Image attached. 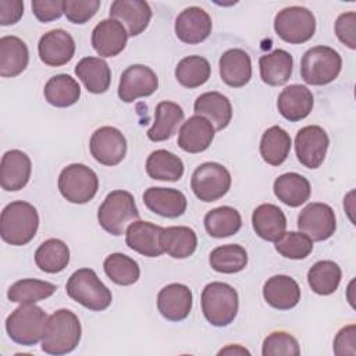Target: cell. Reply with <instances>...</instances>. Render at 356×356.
<instances>
[{"instance_id":"1","label":"cell","mask_w":356,"mask_h":356,"mask_svg":"<svg viewBox=\"0 0 356 356\" xmlns=\"http://www.w3.org/2000/svg\"><path fill=\"white\" fill-rule=\"evenodd\" d=\"M81 323L68 309L56 310L46 323L42 337V350L49 355H65L72 352L81 341Z\"/></svg>"},{"instance_id":"2","label":"cell","mask_w":356,"mask_h":356,"mask_svg":"<svg viewBox=\"0 0 356 356\" xmlns=\"http://www.w3.org/2000/svg\"><path fill=\"white\" fill-rule=\"evenodd\" d=\"M39 228L38 210L28 202L15 200L8 203L0 216L1 239L14 246L29 243Z\"/></svg>"},{"instance_id":"3","label":"cell","mask_w":356,"mask_h":356,"mask_svg":"<svg viewBox=\"0 0 356 356\" xmlns=\"http://www.w3.org/2000/svg\"><path fill=\"white\" fill-rule=\"evenodd\" d=\"M65 289L72 300L93 312L106 310L113 300L111 291L100 281L92 268L74 271L67 281Z\"/></svg>"},{"instance_id":"4","label":"cell","mask_w":356,"mask_h":356,"mask_svg":"<svg viewBox=\"0 0 356 356\" xmlns=\"http://www.w3.org/2000/svg\"><path fill=\"white\" fill-rule=\"evenodd\" d=\"M239 299L234 286L225 282H210L202 292V312L214 327L229 325L238 314Z\"/></svg>"},{"instance_id":"5","label":"cell","mask_w":356,"mask_h":356,"mask_svg":"<svg viewBox=\"0 0 356 356\" xmlns=\"http://www.w3.org/2000/svg\"><path fill=\"white\" fill-rule=\"evenodd\" d=\"M138 218L139 211L134 196L122 189L110 192L97 211V220L102 228L115 236L125 234L127 225Z\"/></svg>"},{"instance_id":"6","label":"cell","mask_w":356,"mask_h":356,"mask_svg":"<svg viewBox=\"0 0 356 356\" xmlns=\"http://www.w3.org/2000/svg\"><path fill=\"white\" fill-rule=\"evenodd\" d=\"M47 318L42 307L35 303H24L7 317L6 330L15 343L32 346L42 341Z\"/></svg>"},{"instance_id":"7","label":"cell","mask_w":356,"mask_h":356,"mask_svg":"<svg viewBox=\"0 0 356 356\" xmlns=\"http://www.w3.org/2000/svg\"><path fill=\"white\" fill-rule=\"evenodd\" d=\"M342 68V58L330 46H314L309 49L300 61L302 79L314 86H321L337 79Z\"/></svg>"},{"instance_id":"8","label":"cell","mask_w":356,"mask_h":356,"mask_svg":"<svg viewBox=\"0 0 356 356\" xmlns=\"http://www.w3.org/2000/svg\"><path fill=\"white\" fill-rule=\"evenodd\" d=\"M99 189L96 172L85 164L74 163L63 168L58 175V191L64 199L75 204L92 200Z\"/></svg>"},{"instance_id":"9","label":"cell","mask_w":356,"mask_h":356,"mask_svg":"<svg viewBox=\"0 0 356 356\" xmlns=\"http://www.w3.org/2000/svg\"><path fill=\"white\" fill-rule=\"evenodd\" d=\"M274 31L285 42L300 44L313 38L316 18L310 10L300 6L282 8L274 18Z\"/></svg>"},{"instance_id":"10","label":"cell","mask_w":356,"mask_h":356,"mask_svg":"<svg viewBox=\"0 0 356 356\" xmlns=\"http://www.w3.org/2000/svg\"><path fill=\"white\" fill-rule=\"evenodd\" d=\"M191 188L199 200L216 202L229 191L231 174L222 164L203 163L193 171Z\"/></svg>"},{"instance_id":"11","label":"cell","mask_w":356,"mask_h":356,"mask_svg":"<svg viewBox=\"0 0 356 356\" xmlns=\"http://www.w3.org/2000/svg\"><path fill=\"white\" fill-rule=\"evenodd\" d=\"M89 149L97 163L113 167L120 164L125 157L127 139L114 127H100L92 134Z\"/></svg>"},{"instance_id":"12","label":"cell","mask_w":356,"mask_h":356,"mask_svg":"<svg viewBox=\"0 0 356 356\" xmlns=\"http://www.w3.org/2000/svg\"><path fill=\"white\" fill-rule=\"evenodd\" d=\"M330 139L318 125H307L298 131L295 138L296 157L307 168H318L327 154Z\"/></svg>"},{"instance_id":"13","label":"cell","mask_w":356,"mask_h":356,"mask_svg":"<svg viewBox=\"0 0 356 356\" xmlns=\"http://www.w3.org/2000/svg\"><path fill=\"white\" fill-rule=\"evenodd\" d=\"M298 228L312 241H325L331 238L337 229L335 213L325 203H309L299 213Z\"/></svg>"},{"instance_id":"14","label":"cell","mask_w":356,"mask_h":356,"mask_svg":"<svg viewBox=\"0 0 356 356\" xmlns=\"http://www.w3.org/2000/svg\"><path fill=\"white\" fill-rule=\"evenodd\" d=\"M159 88L156 72L143 64L129 65L120 78L118 97L125 103H132L139 97L153 95Z\"/></svg>"},{"instance_id":"15","label":"cell","mask_w":356,"mask_h":356,"mask_svg":"<svg viewBox=\"0 0 356 356\" xmlns=\"http://www.w3.org/2000/svg\"><path fill=\"white\" fill-rule=\"evenodd\" d=\"M211 18L200 7L192 6L182 10L175 19L177 38L188 44H197L211 33Z\"/></svg>"},{"instance_id":"16","label":"cell","mask_w":356,"mask_h":356,"mask_svg":"<svg viewBox=\"0 0 356 356\" xmlns=\"http://www.w3.org/2000/svg\"><path fill=\"white\" fill-rule=\"evenodd\" d=\"M38 51L40 60L50 67H61L71 61L75 54V42L64 29H53L44 33L39 43Z\"/></svg>"},{"instance_id":"17","label":"cell","mask_w":356,"mask_h":356,"mask_svg":"<svg viewBox=\"0 0 356 356\" xmlns=\"http://www.w3.org/2000/svg\"><path fill=\"white\" fill-rule=\"evenodd\" d=\"M128 40V32L124 25L114 19L100 21L92 31V46L100 57H114L120 54Z\"/></svg>"},{"instance_id":"18","label":"cell","mask_w":356,"mask_h":356,"mask_svg":"<svg viewBox=\"0 0 356 356\" xmlns=\"http://www.w3.org/2000/svg\"><path fill=\"white\" fill-rule=\"evenodd\" d=\"M31 172V159L22 150L13 149L3 154L0 163V185L4 191L15 192L22 189L28 184Z\"/></svg>"},{"instance_id":"19","label":"cell","mask_w":356,"mask_h":356,"mask_svg":"<svg viewBox=\"0 0 356 356\" xmlns=\"http://www.w3.org/2000/svg\"><path fill=\"white\" fill-rule=\"evenodd\" d=\"M157 309L168 321H182L192 310V291L184 284H168L157 295Z\"/></svg>"},{"instance_id":"20","label":"cell","mask_w":356,"mask_h":356,"mask_svg":"<svg viewBox=\"0 0 356 356\" xmlns=\"http://www.w3.org/2000/svg\"><path fill=\"white\" fill-rule=\"evenodd\" d=\"M161 229V227L153 222L136 220L128 225L125 231V242L129 249L142 256L159 257L164 253L160 246Z\"/></svg>"},{"instance_id":"21","label":"cell","mask_w":356,"mask_h":356,"mask_svg":"<svg viewBox=\"0 0 356 356\" xmlns=\"http://www.w3.org/2000/svg\"><path fill=\"white\" fill-rule=\"evenodd\" d=\"M110 18L124 22L129 36H138L147 28L152 10L149 3L142 0H115L110 6Z\"/></svg>"},{"instance_id":"22","label":"cell","mask_w":356,"mask_h":356,"mask_svg":"<svg viewBox=\"0 0 356 356\" xmlns=\"http://www.w3.org/2000/svg\"><path fill=\"white\" fill-rule=\"evenodd\" d=\"M214 132L216 129L207 118L195 114L182 124L178 132V146L188 153L204 152L211 145Z\"/></svg>"},{"instance_id":"23","label":"cell","mask_w":356,"mask_h":356,"mask_svg":"<svg viewBox=\"0 0 356 356\" xmlns=\"http://www.w3.org/2000/svg\"><path fill=\"white\" fill-rule=\"evenodd\" d=\"M145 206L163 217L177 218L182 216L186 210V197L185 195L174 188H160L152 186L143 193Z\"/></svg>"},{"instance_id":"24","label":"cell","mask_w":356,"mask_h":356,"mask_svg":"<svg viewBox=\"0 0 356 356\" xmlns=\"http://www.w3.org/2000/svg\"><path fill=\"white\" fill-rule=\"evenodd\" d=\"M314 104V97L310 89L305 85H289L278 95L277 107L280 114L291 121L296 122L306 118Z\"/></svg>"},{"instance_id":"25","label":"cell","mask_w":356,"mask_h":356,"mask_svg":"<svg viewBox=\"0 0 356 356\" xmlns=\"http://www.w3.org/2000/svg\"><path fill=\"white\" fill-rule=\"evenodd\" d=\"M263 298L274 309L289 310L299 303L300 288L292 277L278 274L266 281Z\"/></svg>"},{"instance_id":"26","label":"cell","mask_w":356,"mask_h":356,"mask_svg":"<svg viewBox=\"0 0 356 356\" xmlns=\"http://www.w3.org/2000/svg\"><path fill=\"white\" fill-rule=\"evenodd\" d=\"M220 76L231 88H242L252 78V61L242 49H229L220 57Z\"/></svg>"},{"instance_id":"27","label":"cell","mask_w":356,"mask_h":356,"mask_svg":"<svg viewBox=\"0 0 356 356\" xmlns=\"http://www.w3.org/2000/svg\"><path fill=\"white\" fill-rule=\"evenodd\" d=\"M193 110L197 115L207 118L214 129H224L232 118V106L227 96L220 92H204L195 100Z\"/></svg>"},{"instance_id":"28","label":"cell","mask_w":356,"mask_h":356,"mask_svg":"<svg viewBox=\"0 0 356 356\" xmlns=\"http://www.w3.org/2000/svg\"><path fill=\"white\" fill-rule=\"evenodd\" d=\"M252 224L254 232L264 241H278L286 229V217L284 211L271 203L257 206L252 214Z\"/></svg>"},{"instance_id":"29","label":"cell","mask_w":356,"mask_h":356,"mask_svg":"<svg viewBox=\"0 0 356 356\" xmlns=\"http://www.w3.org/2000/svg\"><path fill=\"white\" fill-rule=\"evenodd\" d=\"M29 63V51L25 42L17 36L0 39V75L14 78L19 75Z\"/></svg>"},{"instance_id":"30","label":"cell","mask_w":356,"mask_h":356,"mask_svg":"<svg viewBox=\"0 0 356 356\" xmlns=\"http://www.w3.org/2000/svg\"><path fill=\"white\" fill-rule=\"evenodd\" d=\"M260 78L264 83L270 86H280L288 82L292 75L293 58L292 56L282 50L275 49L271 53L263 54L259 60Z\"/></svg>"},{"instance_id":"31","label":"cell","mask_w":356,"mask_h":356,"mask_svg":"<svg viewBox=\"0 0 356 356\" xmlns=\"http://www.w3.org/2000/svg\"><path fill=\"white\" fill-rule=\"evenodd\" d=\"M75 74L90 93L100 95L110 88L111 71L100 57H83L75 65Z\"/></svg>"},{"instance_id":"32","label":"cell","mask_w":356,"mask_h":356,"mask_svg":"<svg viewBox=\"0 0 356 356\" xmlns=\"http://www.w3.org/2000/svg\"><path fill=\"white\" fill-rule=\"evenodd\" d=\"M160 246L174 259H186L196 250L197 236L189 227H167L160 232Z\"/></svg>"},{"instance_id":"33","label":"cell","mask_w":356,"mask_h":356,"mask_svg":"<svg viewBox=\"0 0 356 356\" xmlns=\"http://www.w3.org/2000/svg\"><path fill=\"white\" fill-rule=\"evenodd\" d=\"M184 121V110L174 102H160L156 106L154 122L147 131V138L153 142L170 139Z\"/></svg>"},{"instance_id":"34","label":"cell","mask_w":356,"mask_h":356,"mask_svg":"<svg viewBox=\"0 0 356 356\" xmlns=\"http://www.w3.org/2000/svg\"><path fill=\"white\" fill-rule=\"evenodd\" d=\"M274 193L284 204L299 207L310 197V184L307 178L298 172H285L274 181Z\"/></svg>"},{"instance_id":"35","label":"cell","mask_w":356,"mask_h":356,"mask_svg":"<svg viewBox=\"0 0 356 356\" xmlns=\"http://www.w3.org/2000/svg\"><path fill=\"white\" fill-rule=\"evenodd\" d=\"M43 95L49 104L64 108L75 104L79 100L81 88L71 75L58 74L46 82Z\"/></svg>"},{"instance_id":"36","label":"cell","mask_w":356,"mask_h":356,"mask_svg":"<svg viewBox=\"0 0 356 356\" xmlns=\"http://www.w3.org/2000/svg\"><path fill=\"white\" fill-rule=\"evenodd\" d=\"M289 134L278 125H273L264 131L260 140V154L270 165H281L291 150Z\"/></svg>"},{"instance_id":"37","label":"cell","mask_w":356,"mask_h":356,"mask_svg":"<svg viewBox=\"0 0 356 356\" xmlns=\"http://www.w3.org/2000/svg\"><path fill=\"white\" fill-rule=\"evenodd\" d=\"M146 172L152 179L159 181H178L184 175L182 160L164 149H159L150 153L146 160Z\"/></svg>"},{"instance_id":"38","label":"cell","mask_w":356,"mask_h":356,"mask_svg":"<svg viewBox=\"0 0 356 356\" xmlns=\"http://www.w3.org/2000/svg\"><path fill=\"white\" fill-rule=\"evenodd\" d=\"M35 263L44 273H60L70 263V249L61 239L50 238L36 249Z\"/></svg>"},{"instance_id":"39","label":"cell","mask_w":356,"mask_h":356,"mask_svg":"<svg viewBox=\"0 0 356 356\" xmlns=\"http://www.w3.org/2000/svg\"><path fill=\"white\" fill-rule=\"evenodd\" d=\"M242 227V218L236 209L220 206L204 216V228L213 238H227L236 234Z\"/></svg>"},{"instance_id":"40","label":"cell","mask_w":356,"mask_h":356,"mask_svg":"<svg viewBox=\"0 0 356 356\" xmlns=\"http://www.w3.org/2000/svg\"><path fill=\"white\" fill-rule=\"evenodd\" d=\"M341 267L332 260H320L314 263L307 273V282L317 295L334 293L341 282Z\"/></svg>"},{"instance_id":"41","label":"cell","mask_w":356,"mask_h":356,"mask_svg":"<svg viewBox=\"0 0 356 356\" xmlns=\"http://www.w3.org/2000/svg\"><path fill=\"white\" fill-rule=\"evenodd\" d=\"M57 286L49 281L24 278L14 282L8 291L7 296L14 303H36L51 296L56 292Z\"/></svg>"},{"instance_id":"42","label":"cell","mask_w":356,"mask_h":356,"mask_svg":"<svg viewBox=\"0 0 356 356\" xmlns=\"http://www.w3.org/2000/svg\"><path fill=\"white\" fill-rule=\"evenodd\" d=\"M209 263L213 270L222 274H235L242 271L248 264V253L245 248L236 243L217 246L211 250Z\"/></svg>"},{"instance_id":"43","label":"cell","mask_w":356,"mask_h":356,"mask_svg":"<svg viewBox=\"0 0 356 356\" xmlns=\"http://www.w3.org/2000/svg\"><path fill=\"white\" fill-rule=\"evenodd\" d=\"M211 74V67L204 57L188 56L175 67V78L185 88H199L204 85Z\"/></svg>"},{"instance_id":"44","label":"cell","mask_w":356,"mask_h":356,"mask_svg":"<svg viewBox=\"0 0 356 356\" xmlns=\"http://www.w3.org/2000/svg\"><path fill=\"white\" fill-rule=\"evenodd\" d=\"M106 275L117 285H132L139 280V264L124 253H111L103 263Z\"/></svg>"},{"instance_id":"45","label":"cell","mask_w":356,"mask_h":356,"mask_svg":"<svg viewBox=\"0 0 356 356\" xmlns=\"http://www.w3.org/2000/svg\"><path fill=\"white\" fill-rule=\"evenodd\" d=\"M275 250L286 259H306L313 250V241L303 232L289 231L275 241Z\"/></svg>"},{"instance_id":"46","label":"cell","mask_w":356,"mask_h":356,"mask_svg":"<svg viewBox=\"0 0 356 356\" xmlns=\"http://www.w3.org/2000/svg\"><path fill=\"white\" fill-rule=\"evenodd\" d=\"M261 353L263 356H298L300 355V348L295 337L284 331H275L263 341Z\"/></svg>"},{"instance_id":"47","label":"cell","mask_w":356,"mask_h":356,"mask_svg":"<svg viewBox=\"0 0 356 356\" xmlns=\"http://www.w3.org/2000/svg\"><path fill=\"white\" fill-rule=\"evenodd\" d=\"M99 7V0H65L64 14L72 24H85L97 13Z\"/></svg>"},{"instance_id":"48","label":"cell","mask_w":356,"mask_h":356,"mask_svg":"<svg viewBox=\"0 0 356 356\" xmlns=\"http://www.w3.org/2000/svg\"><path fill=\"white\" fill-rule=\"evenodd\" d=\"M335 33L339 42L349 49H356V13L349 11L341 14L335 21Z\"/></svg>"},{"instance_id":"49","label":"cell","mask_w":356,"mask_h":356,"mask_svg":"<svg viewBox=\"0 0 356 356\" xmlns=\"http://www.w3.org/2000/svg\"><path fill=\"white\" fill-rule=\"evenodd\" d=\"M32 13L40 22L58 19L64 14L63 0H33Z\"/></svg>"},{"instance_id":"50","label":"cell","mask_w":356,"mask_h":356,"mask_svg":"<svg viewBox=\"0 0 356 356\" xmlns=\"http://www.w3.org/2000/svg\"><path fill=\"white\" fill-rule=\"evenodd\" d=\"M356 327L355 324L341 328L334 339V353L338 356L356 355Z\"/></svg>"},{"instance_id":"51","label":"cell","mask_w":356,"mask_h":356,"mask_svg":"<svg viewBox=\"0 0 356 356\" xmlns=\"http://www.w3.org/2000/svg\"><path fill=\"white\" fill-rule=\"evenodd\" d=\"M22 14L24 3L21 0H0V25L17 24Z\"/></svg>"},{"instance_id":"52","label":"cell","mask_w":356,"mask_h":356,"mask_svg":"<svg viewBox=\"0 0 356 356\" xmlns=\"http://www.w3.org/2000/svg\"><path fill=\"white\" fill-rule=\"evenodd\" d=\"M222 353H246V355H249V350L236 345V346H227L218 352V355H222Z\"/></svg>"}]
</instances>
